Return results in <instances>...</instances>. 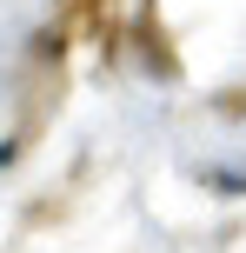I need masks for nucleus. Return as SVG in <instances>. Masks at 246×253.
Returning a JSON list of instances; mask_svg holds the SVG:
<instances>
[{
  "label": "nucleus",
  "instance_id": "1",
  "mask_svg": "<svg viewBox=\"0 0 246 253\" xmlns=\"http://www.w3.org/2000/svg\"><path fill=\"white\" fill-rule=\"evenodd\" d=\"M7 160H13V140H0V167H7Z\"/></svg>",
  "mask_w": 246,
  "mask_h": 253
}]
</instances>
